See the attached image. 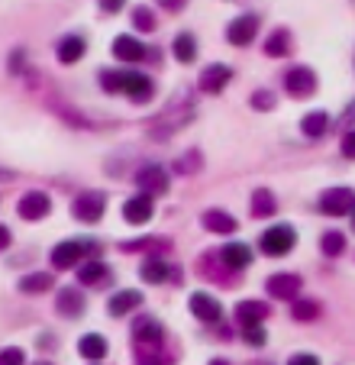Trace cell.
Listing matches in <instances>:
<instances>
[{"mask_svg":"<svg viewBox=\"0 0 355 365\" xmlns=\"http://www.w3.org/2000/svg\"><path fill=\"white\" fill-rule=\"evenodd\" d=\"M36 365H52V362H36Z\"/></svg>","mask_w":355,"mask_h":365,"instance_id":"cell-45","label":"cell"},{"mask_svg":"<svg viewBox=\"0 0 355 365\" xmlns=\"http://www.w3.org/2000/svg\"><path fill=\"white\" fill-rule=\"evenodd\" d=\"M48 210H52V200H48V194H42V191L23 194L20 204H16V214H20L23 220H42Z\"/></svg>","mask_w":355,"mask_h":365,"instance_id":"cell-10","label":"cell"},{"mask_svg":"<svg viewBox=\"0 0 355 365\" xmlns=\"http://www.w3.org/2000/svg\"><path fill=\"white\" fill-rule=\"evenodd\" d=\"M158 4H162L168 14H181V10L187 7V0H158Z\"/></svg>","mask_w":355,"mask_h":365,"instance_id":"cell-40","label":"cell"},{"mask_svg":"<svg viewBox=\"0 0 355 365\" xmlns=\"http://www.w3.org/2000/svg\"><path fill=\"white\" fill-rule=\"evenodd\" d=\"M84 294L78 288H62L58 291V301H55V310L62 314V317H81L84 314Z\"/></svg>","mask_w":355,"mask_h":365,"instance_id":"cell-20","label":"cell"},{"mask_svg":"<svg viewBox=\"0 0 355 365\" xmlns=\"http://www.w3.org/2000/svg\"><path fill=\"white\" fill-rule=\"evenodd\" d=\"M84 255H88V242H58V246L52 249V265L55 269H75L78 262H84Z\"/></svg>","mask_w":355,"mask_h":365,"instance_id":"cell-8","label":"cell"},{"mask_svg":"<svg viewBox=\"0 0 355 365\" xmlns=\"http://www.w3.org/2000/svg\"><path fill=\"white\" fill-rule=\"evenodd\" d=\"M249 365H272V362H249Z\"/></svg>","mask_w":355,"mask_h":365,"instance_id":"cell-44","label":"cell"},{"mask_svg":"<svg viewBox=\"0 0 355 365\" xmlns=\"http://www.w3.org/2000/svg\"><path fill=\"white\" fill-rule=\"evenodd\" d=\"M352 227H355V210H352Z\"/></svg>","mask_w":355,"mask_h":365,"instance_id":"cell-46","label":"cell"},{"mask_svg":"<svg viewBox=\"0 0 355 365\" xmlns=\"http://www.w3.org/2000/svg\"><path fill=\"white\" fill-rule=\"evenodd\" d=\"M268 314H272V310H268L265 301H240V304H236V320H240L242 327H259V324H265Z\"/></svg>","mask_w":355,"mask_h":365,"instance_id":"cell-16","label":"cell"},{"mask_svg":"<svg viewBox=\"0 0 355 365\" xmlns=\"http://www.w3.org/2000/svg\"><path fill=\"white\" fill-rule=\"evenodd\" d=\"M107 278V265L101 259H84V265H78V282L81 284H101Z\"/></svg>","mask_w":355,"mask_h":365,"instance_id":"cell-27","label":"cell"},{"mask_svg":"<svg viewBox=\"0 0 355 365\" xmlns=\"http://www.w3.org/2000/svg\"><path fill=\"white\" fill-rule=\"evenodd\" d=\"M252 107H255V110H262V113L272 110V107H274V94H272V91H255V94H252Z\"/></svg>","mask_w":355,"mask_h":365,"instance_id":"cell-35","label":"cell"},{"mask_svg":"<svg viewBox=\"0 0 355 365\" xmlns=\"http://www.w3.org/2000/svg\"><path fill=\"white\" fill-rule=\"evenodd\" d=\"M113 56L120 58V62H143V58H149V48H145L136 36H116Z\"/></svg>","mask_w":355,"mask_h":365,"instance_id":"cell-15","label":"cell"},{"mask_svg":"<svg viewBox=\"0 0 355 365\" xmlns=\"http://www.w3.org/2000/svg\"><path fill=\"white\" fill-rule=\"evenodd\" d=\"M107 339L101 336V333H84L81 339H78V352H81L88 362H101L103 356H107Z\"/></svg>","mask_w":355,"mask_h":365,"instance_id":"cell-22","label":"cell"},{"mask_svg":"<svg viewBox=\"0 0 355 365\" xmlns=\"http://www.w3.org/2000/svg\"><path fill=\"white\" fill-rule=\"evenodd\" d=\"M259 33V16L246 14V16H236V20L226 26V42L230 46H249Z\"/></svg>","mask_w":355,"mask_h":365,"instance_id":"cell-9","label":"cell"},{"mask_svg":"<svg viewBox=\"0 0 355 365\" xmlns=\"http://www.w3.org/2000/svg\"><path fill=\"white\" fill-rule=\"evenodd\" d=\"M55 288V278L48 272H33V275L20 278V291L23 294H42V291Z\"/></svg>","mask_w":355,"mask_h":365,"instance_id":"cell-28","label":"cell"},{"mask_svg":"<svg viewBox=\"0 0 355 365\" xmlns=\"http://www.w3.org/2000/svg\"><path fill=\"white\" fill-rule=\"evenodd\" d=\"M320 301H310V297H307V301H304V297H301V301H294V310H291V314H294V320H301V324H310V320H317V317H320Z\"/></svg>","mask_w":355,"mask_h":365,"instance_id":"cell-30","label":"cell"},{"mask_svg":"<svg viewBox=\"0 0 355 365\" xmlns=\"http://www.w3.org/2000/svg\"><path fill=\"white\" fill-rule=\"evenodd\" d=\"M230 81H232L230 65H207V68L200 71V78H197V88L204 91V94H220Z\"/></svg>","mask_w":355,"mask_h":365,"instance_id":"cell-11","label":"cell"},{"mask_svg":"<svg viewBox=\"0 0 355 365\" xmlns=\"http://www.w3.org/2000/svg\"><path fill=\"white\" fill-rule=\"evenodd\" d=\"M200 165H204L200 152H187L185 159H178V162H175V172H178V175H194Z\"/></svg>","mask_w":355,"mask_h":365,"instance_id":"cell-33","label":"cell"},{"mask_svg":"<svg viewBox=\"0 0 355 365\" xmlns=\"http://www.w3.org/2000/svg\"><path fill=\"white\" fill-rule=\"evenodd\" d=\"M84 52H88V42H84V36H65L62 42H58V62L62 65H75L84 58Z\"/></svg>","mask_w":355,"mask_h":365,"instance_id":"cell-21","label":"cell"},{"mask_svg":"<svg viewBox=\"0 0 355 365\" xmlns=\"http://www.w3.org/2000/svg\"><path fill=\"white\" fill-rule=\"evenodd\" d=\"M291 48H294L291 29H274V33L265 39V56H272V58H284V56H291Z\"/></svg>","mask_w":355,"mask_h":365,"instance_id":"cell-23","label":"cell"},{"mask_svg":"<svg viewBox=\"0 0 355 365\" xmlns=\"http://www.w3.org/2000/svg\"><path fill=\"white\" fill-rule=\"evenodd\" d=\"M268 294L278 297V301H297V294H301L304 282L301 275H294V272H281V275H272L268 278Z\"/></svg>","mask_w":355,"mask_h":365,"instance_id":"cell-7","label":"cell"},{"mask_svg":"<svg viewBox=\"0 0 355 365\" xmlns=\"http://www.w3.org/2000/svg\"><path fill=\"white\" fill-rule=\"evenodd\" d=\"M136 185L143 187L145 194H165L168 191V175L162 172V165H143L139 168V175H136Z\"/></svg>","mask_w":355,"mask_h":365,"instance_id":"cell-14","label":"cell"},{"mask_svg":"<svg viewBox=\"0 0 355 365\" xmlns=\"http://www.w3.org/2000/svg\"><path fill=\"white\" fill-rule=\"evenodd\" d=\"M133 26H136L139 33H152V29L158 26V20H155V14H152L149 7H136L133 10Z\"/></svg>","mask_w":355,"mask_h":365,"instance_id":"cell-32","label":"cell"},{"mask_svg":"<svg viewBox=\"0 0 355 365\" xmlns=\"http://www.w3.org/2000/svg\"><path fill=\"white\" fill-rule=\"evenodd\" d=\"M10 242H14V236H10V230L4 227V223H0V252H4V249H7Z\"/></svg>","mask_w":355,"mask_h":365,"instance_id":"cell-42","label":"cell"},{"mask_svg":"<svg viewBox=\"0 0 355 365\" xmlns=\"http://www.w3.org/2000/svg\"><path fill=\"white\" fill-rule=\"evenodd\" d=\"M139 304H143V294H139V291H120V294L110 297L107 307H110L113 317H123V314H133Z\"/></svg>","mask_w":355,"mask_h":365,"instance_id":"cell-25","label":"cell"},{"mask_svg":"<svg viewBox=\"0 0 355 365\" xmlns=\"http://www.w3.org/2000/svg\"><path fill=\"white\" fill-rule=\"evenodd\" d=\"M101 88L110 94H126L133 101H149L152 97V78L143 71H101Z\"/></svg>","mask_w":355,"mask_h":365,"instance_id":"cell-2","label":"cell"},{"mask_svg":"<svg viewBox=\"0 0 355 365\" xmlns=\"http://www.w3.org/2000/svg\"><path fill=\"white\" fill-rule=\"evenodd\" d=\"M200 223H204V230H210V233H223V236H230V233H236V230H240L236 217L226 214V210H217V207H213V210H204Z\"/></svg>","mask_w":355,"mask_h":365,"instance_id":"cell-17","label":"cell"},{"mask_svg":"<svg viewBox=\"0 0 355 365\" xmlns=\"http://www.w3.org/2000/svg\"><path fill=\"white\" fill-rule=\"evenodd\" d=\"M342 155H346V159H355V130H349L346 136H342Z\"/></svg>","mask_w":355,"mask_h":365,"instance_id":"cell-38","label":"cell"},{"mask_svg":"<svg viewBox=\"0 0 355 365\" xmlns=\"http://www.w3.org/2000/svg\"><path fill=\"white\" fill-rule=\"evenodd\" d=\"M0 365H26V352L20 346H7L0 349Z\"/></svg>","mask_w":355,"mask_h":365,"instance_id":"cell-34","label":"cell"},{"mask_svg":"<svg viewBox=\"0 0 355 365\" xmlns=\"http://www.w3.org/2000/svg\"><path fill=\"white\" fill-rule=\"evenodd\" d=\"M191 314L200 324H217V320L223 317V307H220V301L213 294L197 291V294H191Z\"/></svg>","mask_w":355,"mask_h":365,"instance_id":"cell-13","label":"cell"},{"mask_svg":"<svg viewBox=\"0 0 355 365\" xmlns=\"http://www.w3.org/2000/svg\"><path fill=\"white\" fill-rule=\"evenodd\" d=\"M123 4H126V0H97V7H101L103 14H120V10H123Z\"/></svg>","mask_w":355,"mask_h":365,"instance_id":"cell-39","label":"cell"},{"mask_svg":"<svg viewBox=\"0 0 355 365\" xmlns=\"http://www.w3.org/2000/svg\"><path fill=\"white\" fill-rule=\"evenodd\" d=\"M139 275H143V282H149V284H162V282H168V278H181L178 272H171L168 269V262L165 259H155V255H149L143 262V269H139Z\"/></svg>","mask_w":355,"mask_h":365,"instance_id":"cell-19","label":"cell"},{"mask_svg":"<svg viewBox=\"0 0 355 365\" xmlns=\"http://www.w3.org/2000/svg\"><path fill=\"white\" fill-rule=\"evenodd\" d=\"M171 52H175V58L181 65H191L197 58V39L191 33H178L175 42H171Z\"/></svg>","mask_w":355,"mask_h":365,"instance_id":"cell-24","label":"cell"},{"mask_svg":"<svg viewBox=\"0 0 355 365\" xmlns=\"http://www.w3.org/2000/svg\"><path fill=\"white\" fill-rule=\"evenodd\" d=\"M220 259H223L226 269L232 272H242L249 262H252V249L246 246V242H230V246L220 249Z\"/></svg>","mask_w":355,"mask_h":365,"instance_id":"cell-18","label":"cell"},{"mask_svg":"<svg viewBox=\"0 0 355 365\" xmlns=\"http://www.w3.org/2000/svg\"><path fill=\"white\" fill-rule=\"evenodd\" d=\"M294 242H297V233H294L291 223H278V227L265 230L259 240V249L265 255H272V259H281V255H287L294 249Z\"/></svg>","mask_w":355,"mask_h":365,"instance_id":"cell-3","label":"cell"},{"mask_svg":"<svg viewBox=\"0 0 355 365\" xmlns=\"http://www.w3.org/2000/svg\"><path fill=\"white\" fill-rule=\"evenodd\" d=\"M152 214H155V204H152L149 194H139V197H130L123 204V220L133 223V227H143V223L152 220Z\"/></svg>","mask_w":355,"mask_h":365,"instance_id":"cell-12","label":"cell"},{"mask_svg":"<svg viewBox=\"0 0 355 365\" xmlns=\"http://www.w3.org/2000/svg\"><path fill=\"white\" fill-rule=\"evenodd\" d=\"M133 346L139 365H175V356L165 352V327L149 314L133 320Z\"/></svg>","mask_w":355,"mask_h":365,"instance_id":"cell-1","label":"cell"},{"mask_svg":"<svg viewBox=\"0 0 355 365\" xmlns=\"http://www.w3.org/2000/svg\"><path fill=\"white\" fill-rule=\"evenodd\" d=\"M284 91L294 97V101H307L317 91V71L307 68V65H297L284 75Z\"/></svg>","mask_w":355,"mask_h":365,"instance_id":"cell-5","label":"cell"},{"mask_svg":"<svg viewBox=\"0 0 355 365\" xmlns=\"http://www.w3.org/2000/svg\"><path fill=\"white\" fill-rule=\"evenodd\" d=\"M242 339H246L249 346H265L268 343V333L262 330V324L259 327H246V336H242Z\"/></svg>","mask_w":355,"mask_h":365,"instance_id":"cell-36","label":"cell"},{"mask_svg":"<svg viewBox=\"0 0 355 365\" xmlns=\"http://www.w3.org/2000/svg\"><path fill=\"white\" fill-rule=\"evenodd\" d=\"M103 207H107V197H103L101 191H84L81 197H75L71 214H75V220H81V223H97L103 217Z\"/></svg>","mask_w":355,"mask_h":365,"instance_id":"cell-6","label":"cell"},{"mask_svg":"<svg viewBox=\"0 0 355 365\" xmlns=\"http://www.w3.org/2000/svg\"><path fill=\"white\" fill-rule=\"evenodd\" d=\"M274 210H278L274 194L268 191V187H255V194H252V217L265 220V217H274Z\"/></svg>","mask_w":355,"mask_h":365,"instance_id":"cell-26","label":"cell"},{"mask_svg":"<svg viewBox=\"0 0 355 365\" xmlns=\"http://www.w3.org/2000/svg\"><path fill=\"white\" fill-rule=\"evenodd\" d=\"M210 365H230V362H226V359H213Z\"/></svg>","mask_w":355,"mask_h":365,"instance_id":"cell-43","label":"cell"},{"mask_svg":"<svg viewBox=\"0 0 355 365\" xmlns=\"http://www.w3.org/2000/svg\"><path fill=\"white\" fill-rule=\"evenodd\" d=\"M320 249H323V255H342V249H346V236L342 233H336V230H329V233H323V240H320Z\"/></svg>","mask_w":355,"mask_h":365,"instance_id":"cell-31","label":"cell"},{"mask_svg":"<svg viewBox=\"0 0 355 365\" xmlns=\"http://www.w3.org/2000/svg\"><path fill=\"white\" fill-rule=\"evenodd\" d=\"M326 126H329V113L326 110H314V113H307V117L301 120L304 136H310V139H320L323 133H326Z\"/></svg>","mask_w":355,"mask_h":365,"instance_id":"cell-29","label":"cell"},{"mask_svg":"<svg viewBox=\"0 0 355 365\" xmlns=\"http://www.w3.org/2000/svg\"><path fill=\"white\" fill-rule=\"evenodd\" d=\"M287 365H320V359L314 352H297V356L287 359Z\"/></svg>","mask_w":355,"mask_h":365,"instance_id":"cell-37","label":"cell"},{"mask_svg":"<svg viewBox=\"0 0 355 365\" xmlns=\"http://www.w3.org/2000/svg\"><path fill=\"white\" fill-rule=\"evenodd\" d=\"M320 210L326 217H346L355 210V191L352 187H326L320 194Z\"/></svg>","mask_w":355,"mask_h":365,"instance_id":"cell-4","label":"cell"},{"mask_svg":"<svg viewBox=\"0 0 355 365\" xmlns=\"http://www.w3.org/2000/svg\"><path fill=\"white\" fill-rule=\"evenodd\" d=\"M23 65H26V52H23V48H16L14 58H10V71H20Z\"/></svg>","mask_w":355,"mask_h":365,"instance_id":"cell-41","label":"cell"}]
</instances>
